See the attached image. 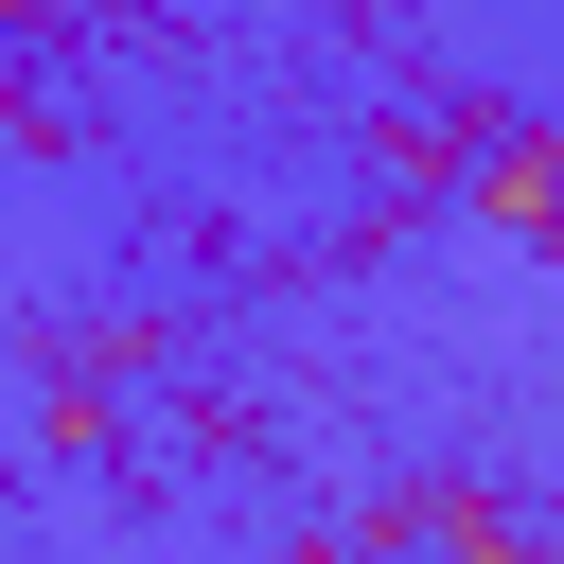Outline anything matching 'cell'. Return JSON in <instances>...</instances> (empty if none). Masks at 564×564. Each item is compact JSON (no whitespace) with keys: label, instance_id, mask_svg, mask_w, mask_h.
<instances>
[{"label":"cell","instance_id":"1","mask_svg":"<svg viewBox=\"0 0 564 564\" xmlns=\"http://www.w3.org/2000/svg\"><path fill=\"white\" fill-rule=\"evenodd\" d=\"M476 212H494L511 247H564V141H546V123H494V141H476Z\"/></svg>","mask_w":564,"mask_h":564},{"label":"cell","instance_id":"2","mask_svg":"<svg viewBox=\"0 0 564 564\" xmlns=\"http://www.w3.org/2000/svg\"><path fill=\"white\" fill-rule=\"evenodd\" d=\"M405 546H458V564H564L546 529H511L494 494H405Z\"/></svg>","mask_w":564,"mask_h":564},{"label":"cell","instance_id":"3","mask_svg":"<svg viewBox=\"0 0 564 564\" xmlns=\"http://www.w3.org/2000/svg\"><path fill=\"white\" fill-rule=\"evenodd\" d=\"M35 18H70V0H0V35H35Z\"/></svg>","mask_w":564,"mask_h":564}]
</instances>
